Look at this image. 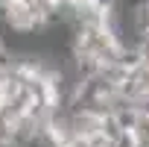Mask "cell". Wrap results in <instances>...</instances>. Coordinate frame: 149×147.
Listing matches in <instances>:
<instances>
[{
  "mask_svg": "<svg viewBox=\"0 0 149 147\" xmlns=\"http://www.w3.org/2000/svg\"><path fill=\"white\" fill-rule=\"evenodd\" d=\"M129 18L134 33H149V0H132L129 3Z\"/></svg>",
  "mask_w": 149,
  "mask_h": 147,
  "instance_id": "cell-1",
  "label": "cell"
},
{
  "mask_svg": "<svg viewBox=\"0 0 149 147\" xmlns=\"http://www.w3.org/2000/svg\"><path fill=\"white\" fill-rule=\"evenodd\" d=\"M108 147H140V144H137V138H134L132 132H126V129H117V132H111V138H108Z\"/></svg>",
  "mask_w": 149,
  "mask_h": 147,
  "instance_id": "cell-2",
  "label": "cell"
}]
</instances>
